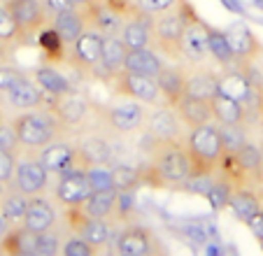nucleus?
Segmentation results:
<instances>
[{
  "mask_svg": "<svg viewBox=\"0 0 263 256\" xmlns=\"http://www.w3.org/2000/svg\"><path fill=\"white\" fill-rule=\"evenodd\" d=\"M191 177L184 142H152V156L142 168V184L152 189L184 187Z\"/></svg>",
  "mask_w": 263,
  "mask_h": 256,
  "instance_id": "f257e3e1",
  "label": "nucleus"
},
{
  "mask_svg": "<svg viewBox=\"0 0 263 256\" xmlns=\"http://www.w3.org/2000/svg\"><path fill=\"white\" fill-rule=\"evenodd\" d=\"M184 149L189 156V168H191V177L189 179H208L214 173H219L223 156V142L219 126L214 121L203 123V126L189 128L186 140H184Z\"/></svg>",
  "mask_w": 263,
  "mask_h": 256,
  "instance_id": "f03ea898",
  "label": "nucleus"
},
{
  "mask_svg": "<svg viewBox=\"0 0 263 256\" xmlns=\"http://www.w3.org/2000/svg\"><path fill=\"white\" fill-rule=\"evenodd\" d=\"M12 128L16 133V140H19L21 147L26 149H42L49 142L61 138L65 128L61 126V121L54 117L51 109L37 107V109H28L24 114H16L12 119Z\"/></svg>",
  "mask_w": 263,
  "mask_h": 256,
  "instance_id": "7ed1b4c3",
  "label": "nucleus"
},
{
  "mask_svg": "<svg viewBox=\"0 0 263 256\" xmlns=\"http://www.w3.org/2000/svg\"><path fill=\"white\" fill-rule=\"evenodd\" d=\"M196 14L189 0H179L173 10L163 12V14L154 16V26H152V42L170 59H179V38H182L184 28L189 24V19Z\"/></svg>",
  "mask_w": 263,
  "mask_h": 256,
  "instance_id": "20e7f679",
  "label": "nucleus"
},
{
  "mask_svg": "<svg viewBox=\"0 0 263 256\" xmlns=\"http://www.w3.org/2000/svg\"><path fill=\"white\" fill-rule=\"evenodd\" d=\"M100 121L105 123L109 133L115 135H133L147 121V112L140 103L135 100H126L119 105H109V107L100 109Z\"/></svg>",
  "mask_w": 263,
  "mask_h": 256,
  "instance_id": "39448f33",
  "label": "nucleus"
},
{
  "mask_svg": "<svg viewBox=\"0 0 263 256\" xmlns=\"http://www.w3.org/2000/svg\"><path fill=\"white\" fill-rule=\"evenodd\" d=\"M112 86H115V94L124 96V98H128V100H135V103H144V105L161 103L156 79L147 77V75L119 70V72L112 75Z\"/></svg>",
  "mask_w": 263,
  "mask_h": 256,
  "instance_id": "423d86ee",
  "label": "nucleus"
},
{
  "mask_svg": "<svg viewBox=\"0 0 263 256\" xmlns=\"http://www.w3.org/2000/svg\"><path fill=\"white\" fill-rule=\"evenodd\" d=\"M100 47H103V35L93 28H86L80 38L70 45L68 63L82 75L100 72Z\"/></svg>",
  "mask_w": 263,
  "mask_h": 256,
  "instance_id": "0eeeda50",
  "label": "nucleus"
},
{
  "mask_svg": "<svg viewBox=\"0 0 263 256\" xmlns=\"http://www.w3.org/2000/svg\"><path fill=\"white\" fill-rule=\"evenodd\" d=\"M12 189L21 191L24 196L33 198V196H42L49 187V173H47L42 163L37 161V156H26V158H16L14 166V177H12Z\"/></svg>",
  "mask_w": 263,
  "mask_h": 256,
  "instance_id": "6e6552de",
  "label": "nucleus"
},
{
  "mask_svg": "<svg viewBox=\"0 0 263 256\" xmlns=\"http://www.w3.org/2000/svg\"><path fill=\"white\" fill-rule=\"evenodd\" d=\"M37 161L42 163V168H45L47 173L56 175V177H63V175L82 168L80 156H77V147L61 138L49 142L47 147H42L40 154H37Z\"/></svg>",
  "mask_w": 263,
  "mask_h": 256,
  "instance_id": "1a4fd4ad",
  "label": "nucleus"
},
{
  "mask_svg": "<svg viewBox=\"0 0 263 256\" xmlns=\"http://www.w3.org/2000/svg\"><path fill=\"white\" fill-rule=\"evenodd\" d=\"M51 112L65 131H80L91 114V103L82 94L70 89L68 94L51 98Z\"/></svg>",
  "mask_w": 263,
  "mask_h": 256,
  "instance_id": "9d476101",
  "label": "nucleus"
},
{
  "mask_svg": "<svg viewBox=\"0 0 263 256\" xmlns=\"http://www.w3.org/2000/svg\"><path fill=\"white\" fill-rule=\"evenodd\" d=\"M5 7L24 38H33L45 26H49V16L42 7V0H5Z\"/></svg>",
  "mask_w": 263,
  "mask_h": 256,
  "instance_id": "9b49d317",
  "label": "nucleus"
},
{
  "mask_svg": "<svg viewBox=\"0 0 263 256\" xmlns=\"http://www.w3.org/2000/svg\"><path fill=\"white\" fill-rule=\"evenodd\" d=\"M208 56V24L194 14L179 38V59L186 63H203Z\"/></svg>",
  "mask_w": 263,
  "mask_h": 256,
  "instance_id": "f8f14e48",
  "label": "nucleus"
},
{
  "mask_svg": "<svg viewBox=\"0 0 263 256\" xmlns=\"http://www.w3.org/2000/svg\"><path fill=\"white\" fill-rule=\"evenodd\" d=\"M117 256H159L163 254L154 233L142 226H128L117 237Z\"/></svg>",
  "mask_w": 263,
  "mask_h": 256,
  "instance_id": "ddd939ff",
  "label": "nucleus"
},
{
  "mask_svg": "<svg viewBox=\"0 0 263 256\" xmlns=\"http://www.w3.org/2000/svg\"><path fill=\"white\" fill-rule=\"evenodd\" d=\"M68 212V224L72 228V233L77 237H82L84 242H89L91 247H103L109 240V224L103 219H93L89 214L82 212V207H65Z\"/></svg>",
  "mask_w": 263,
  "mask_h": 256,
  "instance_id": "4468645a",
  "label": "nucleus"
},
{
  "mask_svg": "<svg viewBox=\"0 0 263 256\" xmlns=\"http://www.w3.org/2000/svg\"><path fill=\"white\" fill-rule=\"evenodd\" d=\"M223 35H226V42H229L231 51H233L235 63H252L263 54V45L249 30V26H245L242 21H233L229 28L223 30Z\"/></svg>",
  "mask_w": 263,
  "mask_h": 256,
  "instance_id": "2eb2a0df",
  "label": "nucleus"
},
{
  "mask_svg": "<svg viewBox=\"0 0 263 256\" xmlns=\"http://www.w3.org/2000/svg\"><path fill=\"white\" fill-rule=\"evenodd\" d=\"M91 193H93V189H91L89 179H86L84 168L72 170V173L59 177V182H56V187H54V198L63 207H80V205H84V200L91 196Z\"/></svg>",
  "mask_w": 263,
  "mask_h": 256,
  "instance_id": "dca6fc26",
  "label": "nucleus"
},
{
  "mask_svg": "<svg viewBox=\"0 0 263 256\" xmlns=\"http://www.w3.org/2000/svg\"><path fill=\"white\" fill-rule=\"evenodd\" d=\"M80 12L86 19V28L98 30L100 35H119L121 26H124V16L109 5L107 0H91Z\"/></svg>",
  "mask_w": 263,
  "mask_h": 256,
  "instance_id": "f3484780",
  "label": "nucleus"
},
{
  "mask_svg": "<svg viewBox=\"0 0 263 256\" xmlns=\"http://www.w3.org/2000/svg\"><path fill=\"white\" fill-rule=\"evenodd\" d=\"M147 133L152 142H182V121L173 107H159L147 114Z\"/></svg>",
  "mask_w": 263,
  "mask_h": 256,
  "instance_id": "a211bd4d",
  "label": "nucleus"
},
{
  "mask_svg": "<svg viewBox=\"0 0 263 256\" xmlns=\"http://www.w3.org/2000/svg\"><path fill=\"white\" fill-rule=\"evenodd\" d=\"M152 26H154V16L140 12L138 7L133 14L126 16L124 26L119 30V40L124 42L126 49H147L152 45Z\"/></svg>",
  "mask_w": 263,
  "mask_h": 256,
  "instance_id": "6ab92c4d",
  "label": "nucleus"
},
{
  "mask_svg": "<svg viewBox=\"0 0 263 256\" xmlns=\"http://www.w3.org/2000/svg\"><path fill=\"white\" fill-rule=\"evenodd\" d=\"M77 147V156H80L82 168L89 166H109L112 158H115V149L109 144V140H105L103 135H82L80 142L74 144Z\"/></svg>",
  "mask_w": 263,
  "mask_h": 256,
  "instance_id": "aec40b11",
  "label": "nucleus"
},
{
  "mask_svg": "<svg viewBox=\"0 0 263 256\" xmlns=\"http://www.w3.org/2000/svg\"><path fill=\"white\" fill-rule=\"evenodd\" d=\"M210 109H212V121L217 126H245L249 117L242 103H238L235 98L221 94V91H217L210 98Z\"/></svg>",
  "mask_w": 263,
  "mask_h": 256,
  "instance_id": "412c9836",
  "label": "nucleus"
},
{
  "mask_svg": "<svg viewBox=\"0 0 263 256\" xmlns=\"http://www.w3.org/2000/svg\"><path fill=\"white\" fill-rule=\"evenodd\" d=\"M54 224H56V210L45 198V193L28 198V210H26V214H24L21 226H24L26 231L35 233V235H40V233H45V231H51Z\"/></svg>",
  "mask_w": 263,
  "mask_h": 256,
  "instance_id": "4be33fe9",
  "label": "nucleus"
},
{
  "mask_svg": "<svg viewBox=\"0 0 263 256\" xmlns=\"http://www.w3.org/2000/svg\"><path fill=\"white\" fill-rule=\"evenodd\" d=\"M154 79L163 105L165 107H175V103L182 98L184 89H186V72L182 68H177V65H163V70Z\"/></svg>",
  "mask_w": 263,
  "mask_h": 256,
  "instance_id": "5701e85b",
  "label": "nucleus"
},
{
  "mask_svg": "<svg viewBox=\"0 0 263 256\" xmlns=\"http://www.w3.org/2000/svg\"><path fill=\"white\" fill-rule=\"evenodd\" d=\"M173 109H175V114H177V119L182 121V126H186V128H196V126H203V123L212 121L210 100H200V98H194V96L184 94L182 98L175 103Z\"/></svg>",
  "mask_w": 263,
  "mask_h": 256,
  "instance_id": "b1692460",
  "label": "nucleus"
},
{
  "mask_svg": "<svg viewBox=\"0 0 263 256\" xmlns=\"http://www.w3.org/2000/svg\"><path fill=\"white\" fill-rule=\"evenodd\" d=\"M5 96H7V103H10L14 109H19V112L45 107V103H47V96L42 94V89L28 77H24L14 89H10Z\"/></svg>",
  "mask_w": 263,
  "mask_h": 256,
  "instance_id": "393cba45",
  "label": "nucleus"
},
{
  "mask_svg": "<svg viewBox=\"0 0 263 256\" xmlns=\"http://www.w3.org/2000/svg\"><path fill=\"white\" fill-rule=\"evenodd\" d=\"M219 91L231 96V98H235L238 103H242L245 107H247L249 103H254V98H256V86H254V82L247 77V72H238V70L219 77Z\"/></svg>",
  "mask_w": 263,
  "mask_h": 256,
  "instance_id": "a878e982",
  "label": "nucleus"
},
{
  "mask_svg": "<svg viewBox=\"0 0 263 256\" xmlns=\"http://www.w3.org/2000/svg\"><path fill=\"white\" fill-rule=\"evenodd\" d=\"M35 233L26 231L24 226H14L0 240V254L3 256H40L35 249Z\"/></svg>",
  "mask_w": 263,
  "mask_h": 256,
  "instance_id": "bb28decb",
  "label": "nucleus"
},
{
  "mask_svg": "<svg viewBox=\"0 0 263 256\" xmlns=\"http://www.w3.org/2000/svg\"><path fill=\"white\" fill-rule=\"evenodd\" d=\"M163 61L161 56L156 54L154 49H130L126 51V59H124V68L121 70H128V72H138V75H147V77H156V75L163 70Z\"/></svg>",
  "mask_w": 263,
  "mask_h": 256,
  "instance_id": "cd10ccee",
  "label": "nucleus"
},
{
  "mask_svg": "<svg viewBox=\"0 0 263 256\" xmlns=\"http://www.w3.org/2000/svg\"><path fill=\"white\" fill-rule=\"evenodd\" d=\"M229 207L233 210V214L240 222L247 224L256 212L263 210V203H261V198H258V193L252 191L249 187H235L233 191H231Z\"/></svg>",
  "mask_w": 263,
  "mask_h": 256,
  "instance_id": "c85d7f7f",
  "label": "nucleus"
},
{
  "mask_svg": "<svg viewBox=\"0 0 263 256\" xmlns=\"http://www.w3.org/2000/svg\"><path fill=\"white\" fill-rule=\"evenodd\" d=\"M49 26L56 30V35L63 40V45L70 47L74 40L86 30V19L80 10H70V12H65V14L54 16V19L49 21Z\"/></svg>",
  "mask_w": 263,
  "mask_h": 256,
  "instance_id": "c756f323",
  "label": "nucleus"
},
{
  "mask_svg": "<svg viewBox=\"0 0 263 256\" xmlns=\"http://www.w3.org/2000/svg\"><path fill=\"white\" fill-rule=\"evenodd\" d=\"M126 47L119 40V35H103V47H100V68L107 77H112L115 72H119L124 68L126 59Z\"/></svg>",
  "mask_w": 263,
  "mask_h": 256,
  "instance_id": "7c9ffc66",
  "label": "nucleus"
},
{
  "mask_svg": "<svg viewBox=\"0 0 263 256\" xmlns=\"http://www.w3.org/2000/svg\"><path fill=\"white\" fill-rule=\"evenodd\" d=\"M117 196H119L117 191H93L84 200V205H80V207L89 217L107 222V219L117 217Z\"/></svg>",
  "mask_w": 263,
  "mask_h": 256,
  "instance_id": "2f4dec72",
  "label": "nucleus"
},
{
  "mask_svg": "<svg viewBox=\"0 0 263 256\" xmlns=\"http://www.w3.org/2000/svg\"><path fill=\"white\" fill-rule=\"evenodd\" d=\"M26 210H28V196H24L12 187H5V191L0 196V214L5 217V222L10 226H19L24 222Z\"/></svg>",
  "mask_w": 263,
  "mask_h": 256,
  "instance_id": "473e14b6",
  "label": "nucleus"
},
{
  "mask_svg": "<svg viewBox=\"0 0 263 256\" xmlns=\"http://www.w3.org/2000/svg\"><path fill=\"white\" fill-rule=\"evenodd\" d=\"M33 75H35V84L40 86L45 96L56 98V96H63V94H68L70 91L68 77H63L54 65H37Z\"/></svg>",
  "mask_w": 263,
  "mask_h": 256,
  "instance_id": "72a5a7b5",
  "label": "nucleus"
},
{
  "mask_svg": "<svg viewBox=\"0 0 263 256\" xmlns=\"http://www.w3.org/2000/svg\"><path fill=\"white\" fill-rule=\"evenodd\" d=\"M217 91H219V77L212 70H198V72L186 75V89H184L186 96L210 100Z\"/></svg>",
  "mask_w": 263,
  "mask_h": 256,
  "instance_id": "f704fd0d",
  "label": "nucleus"
},
{
  "mask_svg": "<svg viewBox=\"0 0 263 256\" xmlns=\"http://www.w3.org/2000/svg\"><path fill=\"white\" fill-rule=\"evenodd\" d=\"M109 168H112L117 193H133L138 187H142V168L128 166V163H115Z\"/></svg>",
  "mask_w": 263,
  "mask_h": 256,
  "instance_id": "c9c22d12",
  "label": "nucleus"
},
{
  "mask_svg": "<svg viewBox=\"0 0 263 256\" xmlns=\"http://www.w3.org/2000/svg\"><path fill=\"white\" fill-rule=\"evenodd\" d=\"M208 54L212 56L219 65H223V68H229V65L235 63L233 51H231L229 42H226L223 30L214 28V26H208Z\"/></svg>",
  "mask_w": 263,
  "mask_h": 256,
  "instance_id": "e433bc0d",
  "label": "nucleus"
},
{
  "mask_svg": "<svg viewBox=\"0 0 263 256\" xmlns=\"http://www.w3.org/2000/svg\"><path fill=\"white\" fill-rule=\"evenodd\" d=\"M37 40H40V49H42V54L47 56V61H51V63L65 61V45L51 26H45V28L37 33Z\"/></svg>",
  "mask_w": 263,
  "mask_h": 256,
  "instance_id": "4c0bfd02",
  "label": "nucleus"
},
{
  "mask_svg": "<svg viewBox=\"0 0 263 256\" xmlns=\"http://www.w3.org/2000/svg\"><path fill=\"white\" fill-rule=\"evenodd\" d=\"M84 173L93 191H117L115 177H112V168L109 166H89V168H84Z\"/></svg>",
  "mask_w": 263,
  "mask_h": 256,
  "instance_id": "58836bf2",
  "label": "nucleus"
},
{
  "mask_svg": "<svg viewBox=\"0 0 263 256\" xmlns=\"http://www.w3.org/2000/svg\"><path fill=\"white\" fill-rule=\"evenodd\" d=\"M219 133H221V142H223V152L226 156L235 154L242 144H247V128L245 126H219Z\"/></svg>",
  "mask_w": 263,
  "mask_h": 256,
  "instance_id": "ea45409f",
  "label": "nucleus"
},
{
  "mask_svg": "<svg viewBox=\"0 0 263 256\" xmlns=\"http://www.w3.org/2000/svg\"><path fill=\"white\" fill-rule=\"evenodd\" d=\"M19 40H24V35H21V30L16 28L14 19L10 16V12H7V7H5V3H0V42L14 45Z\"/></svg>",
  "mask_w": 263,
  "mask_h": 256,
  "instance_id": "a19ab883",
  "label": "nucleus"
},
{
  "mask_svg": "<svg viewBox=\"0 0 263 256\" xmlns=\"http://www.w3.org/2000/svg\"><path fill=\"white\" fill-rule=\"evenodd\" d=\"M61 245H63V242H61V237L54 233V228L40 233V235L35 237V249H37L40 256H59Z\"/></svg>",
  "mask_w": 263,
  "mask_h": 256,
  "instance_id": "79ce46f5",
  "label": "nucleus"
},
{
  "mask_svg": "<svg viewBox=\"0 0 263 256\" xmlns=\"http://www.w3.org/2000/svg\"><path fill=\"white\" fill-rule=\"evenodd\" d=\"M61 256H96V247H91L89 242H84L82 237H77L72 233L61 245Z\"/></svg>",
  "mask_w": 263,
  "mask_h": 256,
  "instance_id": "37998d69",
  "label": "nucleus"
},
{
  "mask_svg": "<svg viewBox=\"0 0 263 256\" xmlns=\"http://www.w3.org/2000/svg\"><path fill=\"white\" fill-rule=\"evenodd\" d=\"M133 3L140 12H144V14L159 16V14H163V12L173 10L179 0H133Z\"/></svg>",
  "mask_w": 263,
  "mask_h": 256,
  "instance_id": "c03bdc74",
  "label": "nucleus"
},
{
  "mask_svg": "<svg viewBox=\"0 0 263 256\" xmlns=\"http://www.w3.org/2000/svg\"><path fill=\"white\" fill-rule=\"evenodd\" d=\"M26 75L21 72L19 68H14L12 63H5L0 65V94H7L10 89H14L16 84L24 79Z\"/></svg>",
  "mask_w": 263,
  "mask_h": 256,
  "instance_id": "a18cd8bd",
  "label": "nucleus"
},
{
  "mask_svg": "<svg viewBox=\"0 0 263 256\" xmlns=\"http://www.w3.org/2000/svg\"><path fill=\"white\" fill-rule=\"evenodd\" d=\"M19 140H16V133L14 128H12V123H7L5 119H0V149L3 152H10V154H16V149H19Z\"/></svg>",
  "mask_w": 263,
  "mask_h": 256,
  "instance_id": "49530a36",
  "label": "nucleus"
},
{
  "mask_svg": "<svg viewBox=\"0 0 263 256\" xmlns=\"http://www.w3.org/2000/svg\"><path fill=\"white\" fill-rule=\"evenodd\" d=\"M14 166H16V154L3 152L0 149V184L10 187L12 177H14Z\"/></svg>",
  "mask_w": 263,
  "mask_h": 256,
  "instance_id": "de8ad7c7",
  "label": "nucleus"
},
{
  "mask_svg": "<svg viewBox=\"0 0 263 256\" xmlns=\"http://www.w3.org/2000/svg\"><path fill=\"white\" fill-rule=\"evenodd\" d=\"M42 7H45V12H47V16H49V21L54 19V16L65 14V12L74 10V7L70 5V0H42Z\"/></svg>",
  "mask_w": 263,
  "mask_h": 256,
  "instance_id": "09e8293b",
  "label": "nucleus"
},
{
  "mask_svg": "<svg viewBox=\"0 0 263 256\" xmlns=\"http://www.w3.org/2000/svg\"><path fill=\"white\" fill-rule=\"evenodd\" d=\"M247 226H249V231L254 233V237H256V240L263 245V210H261V212H256V214H254V217L249 219Z\"/></svg>",
  "mask_w": 263,
  "mask_h": 256,
  "instance_id": "8fccbe9b",
  "label": "nucleus"
},
{
  "mask_svg": "<svg viewBox=\"0 0 263 256\" xmlns=\"http://www.w3.org/2000/svg\"><path fill=\"white\" fill-rule=\"evenodd\" d=\"M10 56H12L10 45H5V42H0V65L10 63Z\"/></svg>",
  "mask_w": 263,
  "mask_h": 256,
  "instance_id": "3c124183",
  "label": "nucleus"
},
{
  "mask_svg": "<svg viewBox=\"0 0 263 256\" xmlns=\"http://www.w3.org/2000/svg\"><path fill=\"white\" fill-rule=\"evenodd\" d=\"M10 228H12V226H10V224H7V222H5V217H3V214H0V240H3V237H5V233L10 231Z\"/></svg>",
  "mask_w": 263,
  "mask_h": 256,
  "instance_id": "603ef678",
  "label": "nucleus"
},
{
  "mask_svg": "<svg viewBox=\"0 0 263 256\" xmlns=\"http://www.w3.org/2000/svg\"><path fill=\"white\" fill-rule=\"evenodd\" d=\"M89 3H91V0H70V5H72L74 10H84Z\"/></svg>",
  "mask_w": 263,
  "mask_h": 256,
  "instance_id": "864d4df0",
  "label": "nucleus"
},
{
  "mask_svg": "<svg viewBox=\"0 0 263 256\" xmlns=\"http://www.w3.org/2000/svg\"><path fill=\"white\" fill-rule=\"evenodd\" d=\"M258 149H261V179H263V144Z\"/></svg>",
  "mask_w": 263,
  "mask_h": 256,
  "instance_id": "5fc2aeb1",
  "label": "nucleus"
},
{
  "mask_svg": "<svg viewBox=\"0 0 263 256\" xmlns=\"http://www.w3.org/2000/svg\"><path fill=\"white\" fill-rule=\"evenodd\" d=\"M3 191H5V187H3V184H0V196H3Z\"/></svg>",
  "mask_w": 263,
  "mask_h": 256,
  "instance_id": "6e6d98bb",
  "label": "nucleus"
},
{
  "mask_svg": "<svg viewBox=\"0 0 263 256\" xmlns=\"http://www.w3.org/2000/svg\"><path fill=\"white\" fill-rule=\"evenodd\" d=\"M0 3H5V0H0Z\"/></svg>",
  "mask_w": 263,
  "mask_h": 256,
  "instance_id": "4d7b16f0",
  "label": "nucleus"
},
{
  "mask_svg": "<svg viewBox=\"0 0 263 256\" xmlns=\"http://www.w3.org/2000/svg\"><path fill=\"white\" fill-rule=\"evenodd\" d=\"M0 119H3V114H0Z\"/></svg>",
  "mask_w": 263,
  "mask_h": 256,
  "instance_id": "13d9d810",
  "label": "nucleus"
},
{
  "mask_svg": "<svg viewBox=\"0 0 263 256\" xmlns=\"http://www.w3.org/2000/svg\"><path fill=\"white\" fill-rule=\"evenodd\" d=\"M159 256H163V254H159Z\"/></svg>",
  "mask_w": 263,
  "mask_h": 256,
  "instance_id": "bf43d9fd",
  "label": "nucleus"
},
{
  "mask_svg": "<svg viewBox=\"0 0 263 256\" xmlns=\"http://www.w3.org/2000/svg\"><path fill=\"white\" fill-rule=\"evenodd\" d=\"M163 256H165V254H163Z\"/></svg>",
  "mask_w": 263,
  "mask_h": 256,
  "instance_id": "052dcab7",
  "label": "nucleus"
}]
</instances>
